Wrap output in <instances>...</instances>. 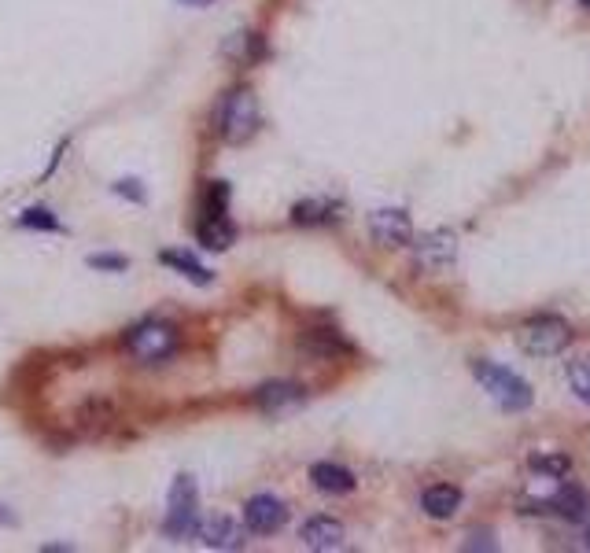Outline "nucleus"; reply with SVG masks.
Masks as SVG:
<instances>
[{
  "label": "nucleus",
  "instance_id": "0eeeda50",
  "mask_svg": "<svg viewBox=\"0 0 590 553\" xmlns=\"http://www.w3.org/2000/svg\"><path fill=\"white\" fill-rule=\"evenodd\" d=\"M369 236L377 240L380 248H406L413 240V222L410 214L399 207H384V211L369 214Z\"/></svg>",
  "mask_w": 590,
  "mask_h": 553
},
{
  "label": "nucleus",
  "instance_id": "20e7f679",
  "mask_svg": "<svg viewBox=\"0 0 590 553\" xmlns=\"http://www.w3.org/2000/svg\"><path fill=\"white\" fill-rule=\"evenodd\" d=\"M200 528V487L192 476H177L174 487H170V498H166V520L163 531L170 539H189Z\"/></svg>",
  "mask_w": 590,
  "mask_h": 553
},
{
  "label": "nucleus",
  "instance_id": "7ed1b4c3",
  "mask_svg": "<svg viewBox=\"0 0 590 553\" xmlns=\"http://www.w3.org/2000/svg\"><path fill=\"white\" fill-rule=\"evenodd\" d=\"M214 126H218V137L229 144H244L251 133L259 130V100L251 89H233V93L222 96V104H218V118H214Z\"/></svg>",
  "mask_w": 590,
  "mask_h": 553
},
{
  "label": "nucleus",
  "instance_id": "a211bd4d",
  "mask_svg": "<svg viewBox=\"0 0 590 553\" xmlns=\"http://www.w3.org/2000/svg\"><path fill=\"white\" fill-rule=\"evenodd\" d=\"M303 351L318 354V358H336V354H347V343L332 329H314L303 336Z\"/></svg>",
  "mask_w": 590,
  "mask_h": 553
},
{
  "label": "nucleus",
  "instance_id": "4be33fe9",
  "mask_svg": "<svg viewBox=\"0 0 590 553\" xmlns=\"http://www.w3.org/2000/svg\"><path fill=\"white\" fill-rule=\"evenodd\" d=\"M568 384H572L579 399L590 402V358H579V362L568 365Z\"/></svg>",
  "mask_w": 590,
  "mask_h": 553
},
{
  "label": "nucleus",
  "instance_id": "bb28decb",
  "mask_svg": "<svg viewBox=\"0 0 590 553\" xmlns=\"http://www.w3.org/2000/svg\"><path fill=\"white\" fill-rule=\"evenodd\" d=\"M0 524H12V517H8V513H4V506H0Z\"/></svg>",
  "mask_w": 590,
  "mask_h": 553
},
{
  "label": "nucleus",
  "instance_id": "2eb2a0df",
  "mask_svg": "<svg viewBox=\"0 0 590 553\" xmlns=\"http://www.w3.org/2000/svg\"><path fill=\"white\" fill-rule=\"evenodd\" d=\"M159 262L163 266H170V270H177L185 281L200 284V288H207V284H214V273L203 266V262H196L192 255H185V251H159Z\"/></svg>",
  "mask_w": 590,
  "mask_h": 553
},
{
  "label": "nucleus",
  "instance_id": "aec40b11",
  "mask_svg": "<svg viewBox=\"0 0 590 553\" xmlns=\"http://www.w3.org/2000/svg\"><path fill=\"white\" fill-rule=\"evenodd\" d=\"M203 214H207V218L229 214V185H225V181H211V185H207V192H203Z\"/></svg>",
  "mask_w": 590,
  "mask_h": 553
},
{
  "label": "nucleus",
  "instance_id": "f3484780",
  "mask_svg": "<svg viewBox=\"0 0 590 553\" xmlns=\"http://www.w3.org/2000/svg\"><path fill=\"white\" fill-rule=\"evenodd\" d=\"M255 402H259L262 410L299 406V402H303V388H295V384H266V388L255 391Z\"/></svg>",
  "mask_w": 590,
  "mask_h": 553
},
{
  "label": "nucleus",
  "instance_id": "f257e3e1",
  "mask_svg": "<svg viewBox=\"0 0 590 553\" xmlns=\"http://www.w3.org/2000/svg\"><path fill=\"white\" fill-rule=\"evenodd\" d=\"M472 377L480 380V388L491 395V399L502 406V410L509 413H520L528 410L531 402H535V391H531L528 380H520L513 369H506V365L498 362H487V358H476L472 362Z\"/></svg>",
  "mask_w": 590,
  "mask_h": 553
},
{
  "label": "nucleus",
  "instance_id": "412c9836",
  "mask_svg": "<svg viewBox=\"0 0 590 553\" xmlns=\"http://www.w3.org/2000/svg\"><path fill=\"white\" fill-rule=\"evenodd\" d=\"M15 222L23 225V229H41V233H59V222L56 214L45 211V207H30V211H23Z\"/></svg>",
  "mask_w": 590,
  "mask_h": 553
},
{
  "label": "nucleus",
  "instance_id": "cd10ccee",
  "mask_svg": "<svg viewBox=\"0 0 590 553\" xmlns=\"http://www.w3.org/2000/svg\"><path fill=\"white\" fill-rule=\"evenodd\" d=\"M579 4H583V8H590V0H579Z\"/></svg>",
  "mask_w": 590,
  "mask_h": 553
},
{
  "label": "nucleus",
  "instance_id": "f03ea898",
  "mask_svg": "<svg viewBox=\"0 0 590 553\" xmlns=\"http://www.w3.org/2000/svg\"><path fill=\"white\" fill-rule=\"evenodd\" d=\"M122 343H126V354H130L133 362L163 365L177 354L181 336H177V329L166 325V321H141V325H133V329L126 332Z\"/></svg>",
  "mask_w": 590,
  "mask_h": 553
},
{
  "label": "nucleus",
  "instance_id": "a878e982",
  "mask_svg": "<svg viewBox=\"0 0 590 553\" xmlns=\"http://www.w3.org/2000/svg\"><path fill=\"white\" fill-rule=\"evenodd\" d=\"M181 4H192V8H203V4H211V0H181Z\"/></svg>",
  "mask_w": 590,
  "mask_h": 553
},
{
  "label": "nucleus",
  "instance_id": "5701e85b",
  "mask_svg": "<svg viewBox=\"0 0 590 553\" xmlns=\"http://www.w3.org/2000/svg\"><path fill=\"white\" fill-rule=\"evenodd\" d=\"M89 266L93 270H111V273H122L126 266H130V259L126 255H115V251H100V255H89Z\"/></svg>",
  "mask_w": 590,
  "mask_h": 553
},
{
  "label": "nucleus",
  "instance_id": "b1692460",
  "mask_svg": "<svg viewBox=\"0 0 590 553\" xmlns=\"http://www.w3.org/2000/svg\"><path fill=\"white\" fill-rule=\"evenodd\" d=\"M115 192L118 196H126V200H133V203H148V192L141 189V181H130V177H126V181H118Z\"/></svg>",
  "mask_w": 590,
  "mask_h": 553
},
{
  "label": "nucleus",
  "instance_id": "423d86ee",
  "mask_svg": "<svg viewBox=\"0 0 590 553\" xmlns=\"http://www.w3.org/2000/svg\"><path fill=\"white\" fill-rule=\"evenodd\" d=\"M524 513H554V517L579 524L590 513V495L579 483H561L546 502H531V509H524Z\"/></svg>",
  "mask_w": 590,
  "mask_h": 553
},
{
  "label": "nucleus",
  "instance_id": "f8f14e48",
  "mask_svg": "<svg viewBox=\"0 0 590 553\" xmlns=\"http://www.w3.org/2000/svg\"><path fill=\"white\" fill-rule=\"evenodd\" d=\"M310 480H314V487L325 491V495H351L354 487H358L354 472L336 465V461H318V465H310Z\"/></svg>",
  "mask_w": 590,
  "mask_h": 553
},
{
  "label": "nucleus",
  "instance_id": "6ab92c4d",
  "mask_svg": "<svg viewBox=\"0 0 590 553\" xmlns=\"http://www.w3.org/2000/svg\"><path fill=\"white\" fill-rule=\"evenodd\" d=\"M528 469L539 472V476H550V480H565L568 472H572V458L568 454H531L528 458Z\"/></svg>",
  "mask_w": 590,
  "mask_h": 553
},
{
  "label": "nucleus",
  "instance_id": "4468645a",
  "mask_svg": "<svg viewBox=\"0 0 590 553\" xmlns=\"http://www.w3.org/2000/svg\"><path fill=\"white\" fill-rule=\"evenodd\" d=\"M196 236H200L203 248L225 251L236 240V229H233V222H229L225 214H218V218H207V214H203L200 225H196Z\"/></svg>",
  "mask_w": 590,
  "mask_h": 553
},
{
  "label": "nucleus",
  "instance_id": "6e6552de",
  "mask_svg": "<svg viewBox=\"0 0 590 553\" xmlns=\"http://www.w3.org/2000/svg\"><path fill=\"white\" fill-rule=\"evenodd\" d=\"M284 520H288V509L273 495H255L244 506V524H248L251 535H277L284 528Z\"/></svg>",
  "mask_w": 590,
  "mask_h": 553
},
{
  "label": "nucleus",
  "instance_id": "c85d7f7f",
  "mask_svg": "<svg viewBox=\"0 0 590 553\" xmlns=\"http://www.w3.org/2000/svg\"><path fill=\"white\" fill-rule=\"evenodd\" d=\"M587 546H590V528H587Z\"/></svg>",
  "mask_w": 590,
  "mask_h": 553
},
{
  "label": "nucleus",
  "instance_id": "393cba45",
  "mask_svg": "<svg viewBox=\"0 0 590 553\" xmlns=\"http://www.w3.org/2000/svg\"><path fill=\"white\" fill-rule=\"evenodd\" d=\"M465 550H495V542H491L487 531H472L469 542H465Z\"/></svg>",
  "mask_w": 590,
  "mask_h": 553
},
{
  "label": "nucleus",
  "instance_id": "dca6fc26",
  "mask_svg": "<svg viewBox=\"0 0 590 553\" xmlns=\"http://www.w3.org/2000/svg\"><path fill=\"white\" fill-rule=\"evenodd\" d=\"M340 214V203L336 200H299L292 207V222L299 225H325Z\"/></svg>",
  "mask_w": 590,
  "mask_h": 553
},
{
  "label": "nucleus",
  "instance_id": "9b49d317",
  "mask_svg": "<svg viewBox=\"0 0 590 553\" xmlns=\"http://www.w3.org/2000/svg\"><path fill=\"white\" fill-rule=\"evenodd\" d=\"M200 539L211 546V550H244L248 539H244V528L229 517H211L207 524H200Z\"/></svg>",
  "mask_w": 590,
  "mask_h": 553
},
{
  "label": "nucleus",
  "instance_id": "1a4fd4ad",
  "mask_svg": "<svg viewBox=\"0 0 590 553\" xmlns=\"http://www.w3.org/2000/svg\"><path fill=\"white\" fill-rule=\"evenodd\" d=\"M413 262L421 270H443L454 262V236L450 233H425L421 240H413Z\"/></svg>",
  "mask_w": 590,
  "mask_h": 553
},
{
  "label": "nucleus",
  "instance_id": "9d476101",
  "mask_svg": "<svg viewBox=\"0 0 590 553\" xmlns=\"http://www.w3.org/2000/svg\"><path fill=\"white\" fill-rule=\"evenodd\" d=\"M299 539L307 550H340L343 539H347V531H343L340 520L332 517H310L303 528H299Z\"/></svg>",
  "mask_w": 590,
  "mask_h": 553
},
{
  "label": "nucleus",
  "instance_id": "39448f33",
  "mask_svg": "<svg viewBox=\"0 0 590 553\" xmlns=\"http://www.w3.org/2000/svg\"><path fill=\"white\" fill-rule=\"evenodd\" d=\"M517 343L520 351L531 354V358H550V354H561L572 343V329H568V321L554 318V314H539V318L520 325Z\"/></svg>",
  "mask_w": 590,
  "mask_h": 553
},
{
  "label": "nucleus",
  "instance_id": "ddd939ff",
  "mask_svg": "<svg viewBox=\"0 0 590 553\" xmlns=\"http://www.w3.org/2000/svg\"><path fill=\"white\" fill-rule=\"evenodd\" d=\"M421 509H425L432 520H450L461 509V491L454 483H436L421 495Z\"/></svg>",
  "mask_w": 590,
  "mask_h": 553
}]
</instances>
